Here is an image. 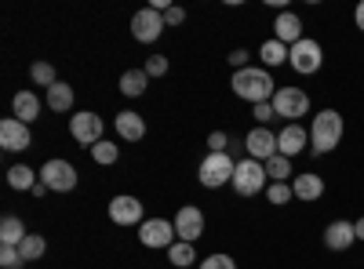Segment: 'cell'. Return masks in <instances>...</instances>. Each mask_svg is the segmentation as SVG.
<instances>
[{"instance_id":"1","label":"cell","mask_w":364,"mask_h":269,"mask_svg":"<svg viewBox=\"0 0 364 269\" xmlns=\"http://www.w3.org/2000/svg\"><path fill=\"white\" fill-rule=\"evenodd\" d=\"M230 87H233V92L245 99V102H252V106H259V102H273V95H277V84H273V77H269L266 66L237 70L233 80H230Z\"/></svg>"},{"instance_id":"2","label":"cell","mask_w":364,"mask_h":269,"mask_svg":"<svg viewBox=\"0 0 364 269\" xmlns=\"http://www.w3.org/2000/svg\"><path fill=\"white\" fill-rule=\"evenodd\" d=\"M310 142H314V153H331L339 142H343V113L339 109H321L314 116V128H310Z\"/></svg>"},{"instance_id":"3","label":"cell","mask_w":364,"mask_h":269,"mask_svg":"<svg viewBox=\"0 0 364 269\" xmlns=\"http://www.w3.org/2000/svg\"><path fill=\"white\" fill-rule=\"evenodd\" d=\"M240 197H259V193H266V186H269V175H266V164H259V160H252V157H245V160H237V171H233V182H230Z\"/></svg>"},{"instance_id":"4","label":"cell","mask_w":364,"mask_h":269,"mask_svg":"<svg viewBox=\"0 0 364 269\" xmlns=\"http://www.w3.org/2000/svg\"><path fill=\"white\" fill-rule=\"evenodd\" d=\"M233 171H237V160L230 153H208L197 168V178H200V186L219 190V186L233 182Z\"/></svg>"},{"instance_id":"5","label":"cell","mask_w":364,"mask_h":269,"mask_svg":"<svg viewBox=\"0 0 364 269\" xmlns=\"http://www.w3.org/2000/svg\"><path fill=\"white\" fill-rule=\"evenodd\" d=\"M273 113L281 116H288V124H299V116H306L310 113V95L302 92V87H277V95H273Z\"/></svg>"},{"instance_id":"6","label":"cell","mask_w":364,"mask_h":269,"mask_svg":"<svg viewBox=\"0 0 364 269\" xmlns=\"http://www.w3.org/2000/svg\"><path fill=\"white\" fill-rule=\"evenodd\" d=\"M41 182L51 190V193H73L77 190V182H80V175H77V168L70 164V160H48L44 168H41Z\"/></svg>"},{"instance_id":"7","label":"cell","mask_w":364,"mask_h":269,"mask_svg":"<svg viewBox=\"0 0 364 269\" xmlns=\"http://www.w3.org/2000/svg\"><path fill=\"white\" fill-rule=\"evenodd\" d=\"M288 62H291L295 73L310 77V73H317V70L324 66V51H321V44H317L314 37H302V40L288 51Z\"/></svg>"},{"instance_id":"8","label":"cell","mask_w":364,"mask_h":269,"mask_svg":"<svg viewBox=\"0 0 364 269\" xmlns=\"http://www.w3.org/2000/svg\"><path fill=\"white\" fill-rule=\"evenodd\" d=\"M102 116L99 113H87V109H80V113H73L70 116V135L80 142V146H95V142H102Z\"/></svg>"},{"instance_id":"9","label":"cell","mask_w":364,"mask_h":269,"mask_svg":"<svg viewBox=\"0 0 364 269\" xmlns=\"http://www.w3.org/2000/svg\"><path fill=\"white\" fill-rule=\"evenodd\" d=\"M175 236H178L175 233V222H168V219H146L139 226V241L146 248H171Z\"/></svg>"},{"instance_id":"10","label":"cell","mask_w":364,"mask_h":269,"mask_svg":"<svg viewBox=\"0 0 364 269\" xmlns=\"http://www.w3.org/2000/svg\"><path fill=\"white\" fill-rule=\"evenodd\" d=\"M142 207L146 204H139V197H113L109 200V222L113 226H142L146 219H142Z\"/></svg>"},{"instance_id":"11","label":"cell","mask_w":364,"mask_h":269,"mask_svg":"<svg viewBox=\"0 0 364 269\" xmlns=\"http://www.w3.org/2000/svg\"><path fill=\"white\" fill-rule=\"evenodd\" d=\"M245 149H248V157L266 164L269 157H277V135H273L269 128H252L245 135Z\"/></svg>"},{"instance_id":"12","label":"cell","mask_w":364,"mask_h":269,"mask_svg":"<svg viewBox=\"0 0 364 269\" xmlns=\"http://www.w3.org/2000/svg\"><path fill=\"white\" fill-rule=\"evenodd\" d=\"M161 29H164V15H161V11H154V8L135 11V18H132V33H135L139 44H154V40L161 37Z\"/></svg>"},{"instance_id":"13","label":"cell","mask_w":364,"mask_h":269,"mask_svg":"<svg viewBox=\"0 0 364 269\" xmlns=\"http://www.w3.org/2000/svg\"><path fill=\"white\" fill-rule=\"evenodd\" d=\"M175 233H178V241H186V244H197L200 241V233H204V212L200 207H178V215H175Z\"/></svg>"},{"instance_id":"14","label":"cell","mask_w":364,"mask_h":269,"mask_svg":"<svg viewBox=\"0 0 364 269\" xmlns=\"http://www.w3.org/2000/svg\"><path fill=\"white\" fill-rule=\"evenodd\" d=\"M0 146H4L8 153H18V149H29V146H33V135H29V124H22L18 116H8V121H0Z\"/></svg>"},{"instance_id":"15","label":"cell","mask_w":364,"mask_h":269,"mask_svg":"<svg viewBox=\"0 0 364 269\" xmlns=\"http://www.w3.org/2000/svg\"><path fill=\"white\" fill-rule=\"evenodd\" d=\"M306 142H310V131L302 124H284V131L277 135V153L291 160V157H299L302 149H306Z\"/></svg>"},{"instance_id":"16","label":"cell","mask_w":364,"mask_h":269,"mask_svg":"<svg viewBox=\"0 0 364 269\" xmlns=\"http://www.w3.org/2000/svg\"><path fill=\"white\" fill-rule=\"evenodd\" d=\"M324 244H328L331 251H350V248L357 244V229H353V222H346V219L328 222V229H324Z\"/></svg>"},{"instance_id":"17","label":"cell","mask_w":364,"mask_h":269,"mask_svg":"<svg viewBox=\"0 0 364 269\" xmlns=\"http://www.w3.org/2000/svg\"><path fill=\"white\" fill-rule=\"evenodd\" d=\"M273 40L295 48V44L302 40V18H299L295 11H281L277 22H273Z\"/></svg>"},{"instance_id":"18","label":"cell","mask_w":364,"mask_h":269,"mask_svg":"<svg viewBox=\"0 0 364 269\" xmlns=\"http://www.w3.org/2000/svg\"><path fill=\"white\" fill-rule=\"evenodd\" d=\"M113 128H117V135L124 138V142H142L146 138V121L139 113H132V109H124V113H117V121H113Z\"/></svg>"},{"instance_id":"19","label":"cell","mask_w":364,"mask_h":269,"mask_svg":"<svg viewBox=\"0 0 364 269\" xmlns=\"http://www.w3.org/2000/svg\"><path fill=\"white\" fill-rule=\"evenodd\" d=\"M291 190H295V197L299 200H306V204H314V200H321L324 197V178L321 175H295L291 178Z\"/></svg>"},{"instance_id":"20","label":"cell","mask_w":364,"mask_h":269,"mask_svg":"<svg viewBox=\"0 0 364 269\" xmlns=\"http://www.w3.org/2000/svg\"><path fill=\"white\" fill-rule=\"evenodd\" d=\"M26 226L18 215H4V222H0V248H18L26 241Z\"/></svg>"},{"instance_id":"21","label":"cell","mask_w":364,"mask_h":269,"mask_svg":"<svg viewBox=\"0 0 364 269\" xmlns=\"http://www.w3.org/2000/svg\"><path fill=\"white\" fill-rule=\"evenodd\" d=\"M11 106H15V116H18L22 124H33L37 116H41V99L33 92H18Z\"/></svg>"},{"instance_id":"22","label":"cell","mask_w":364,"mask_h":269,"mask_svg":"<svg viewBox=\"0 0 364 269\" xmlns=\"http://www.w3.org/2000/svg\"><path fill=\"white\" fill-rule=\"evenodd\" d=\"M44 102H48L55 113H70V109H73V87L63 84V80L51 84V87H48V95H44Z\"/></svg>"},{"instance_id":"23","label":"cell","mask_w":364,"mask_h":269,"mask_svg":"<svg viewBox=\"0 0 364 269\" xmlns=\"http://www.w3.org/2000/svg\"><path fill=\"white\" fill-rule=\"evenodd\" d=\"M288 44H281V40H266L262 48H259V58H262V66L266 70H273V66H284L288 62Z\"/></svg>"},{"instance_id":"24","label":"cell","mask_w":364,"mask_h":269,"mask_svg":"<svg viewBox=\"0 0 364 269\" xmlns=\"http://www.w3.org/2000/svg\"><path fill=\"white\" fill-rule=\"evenodd\" d=\"M146 84H149V73L146 70H128L124 77H120V92H124L128 99H139L146 92Z\"/></svg>"},{"instance_id":"25","label":"cell","mask_w":364,"mask_h":269,"mask_svg":"<svg viewBox=\"0 0 364 269\" xmlns=\"http://www.w3.org/2000/svg\"><path fill=\"white\" fill-rule=\"evenodd\" d=\"M8 186H11V190H29V193H33V186H37V171H33V168H26V164H15V168L8 171Z\"/></svg>"},{"instance_id":"26","label":"cell","mask_w":364,"mask_h":269,"mask_svg":"<svg viewBox=\"0 0 364 269\" xmlns=\"http://www.w3.org/2000/svg\"><path fill=\"white\" fill-rule=\"evenodd\" d=\"M266 175H269V182H288V178H291V160L288 157H269L266 160Z\"/></svg>"},{"instance_id":"27","label":"cell","mask_w":364,"mask_h":269,"mask_svg":"<svg viewBox=\"0 0 364 269\" xmlns=\"http://www.w3.org/2000/svg\"><path fill=\"white\" fill-rule=\"evenodd\" d=\"M168 258H171V265H178V269H186V265L197 262V258H193V244H186V241H175V244L168 248Z\"/></svg>"},{"instance_id":"28","label":"cell","mask_w":364,"mask_h":269,"mask_svg":"<svg viewBox=\"0 0 364 269\" xmlns=\"http://www.w3.org/2000/svg\"><path fill=\"white\" fill-rule=\"evenodd\" d=\"M44 248H48V244H44V236H37V233H29L26 241L18 244V251H22V262H37V258L44 255Z\"/></svg>"},{"instance_id":"29","label":"cell","mask_w":364,"mask_h":269,"mask_svg":"<svg viewBox=\"0 0 364 269\" xmlns=\"http://www.w3.org/2000/svg\"><path fill=\"white\" fill-rule=\"evenodd\" d=\"M91 157H95V164H102V168H109V164H117V157H120V149L113 146V142H95L91 146Z\"/></svg>"},{"instance_id":"30","label":"cell","mask_w":364,"mask_h":269,"mask_svg":"<svg viewBox=\"0 0 364 269\" xmlns=\"http://www.w3.org/2000/svg\"><path fill=\"white\" fill-rule=\"evenodd\" d=\"M291 197H295L291 182H269V186H266V200H269V204H277V207H284Z\"/></svg>"},{"instance_id":"31","label":"cell","mask_w":364,"mask_h":269,"mask_svg":"<svg viewBox=\"0 0 364 269\" xmlns=\"http://www.w3.org/2000/svg\"><path fill=\"white\" fill-rule=\"evenodd\" d=\"M29 77H33V84H41V87L58 84V77H55V66H51V62H33V66H29Z\"/></svg>"},{"instance_id":"32","label":"cell","mask_w":364,"mask_h":269,"mask_svg":"<svg viewBox=\"0 0 364 269\" xmlns=\"http://www.w3.org/2000/svg\"><path fill=\"white\" fill-rule=\"evenodd\" d=\"M142 70H146L149 77H164V73H168V55H149Z\"/></svg>"},{"instance_id":"33","label":"cell","mask_w":364,"mask_h":269,"mask_svg":"<svg viewBox=\"0 0 364 269\" xmlns=\"http://www.w3.org/2000/svg\"><path fill=\"white\" fill-rule=\"evenodd\" d=\"M208 153H230V135L226 131H211L208 135Z\"/></svg>"},{"instance_id":"34","label":"cell","mask_w":364,"mask_h":269,"mask_svg":"<svg viewBox=\"0 0 364 269\" xmlns=\"http://www.w3.org/2000/svg\"><path fill=\"white\" fill-rule=\"evenodd\" d=\"M0 265H4V269L26 265V262H22V251H18V248H0Z\"/></svg>"},{"instance_id":"35","label":"cell","mask_w":364,"mask_h":269,"mask_svg":"<svg viewBox=\"0 0 364 269\" xmlns=\"http://www.w3.org/2000/svg\"><path fill=\"white\" fill-rule=\"evenodd\" d=\"M200 269H237V262H233L230 255H208V258L200 262Z\"/></svg>"},{"instance_id":"36","label":"cell","mask_w":364,"mask_h":269,"mask_svg":"<svg viewBox=\"0 0 364 269\" xmlns=\"http://www.w3.org/2000/svg\"><path fill=\"white\" fill-rule=\"evenodd\" d=\"M252 116L259 121V128H266V124H269V121H273V116H277V113H273V102H259Z\"/></svg>"},{"instance_id":"37","label":"cell","mask_w":364,"mask_h":269,"mask_svg":"<svg viewBox=\"0 0 364 269\" xmlns=\"http://www.w3.org/2000/svg\"><path fill=\"white\" fill-rule=\"evenodd\" d=\"M182 22H186V11H182V8H175V4H171V8L164 11V26H182Z\"/></svg>"},{"instance_id":"38","label":"cell","mask_w":364,"mask_h":269,"mask_svg":"<svg viewBox=\"0 0 364 269\" xmlns=\"http://www.w3.org/2000/svg\"><path fill=\"white\" fill-rule=\"evenodd\" d=\"M248 58H252V55H248L245 48H237V51L230 55V66H233V70H248Z\"/></svg>"},{"instance_id":"39","label":"cell","mask_w":364,"mask_h":269,"mask_svg":"<svg viewBox=\"0 0 364 269\" xmlns=\"http://www.w3.org/2000/svg\"><path fill=\"white\" fill-rule=\"evenodd\" d=\"M353 22H357V29L364 33V0H360V4H357V11H353Z\"/></svg>"},{"instance_id":"40","label":"cell","mask_w":364,"mask_h":269,"mask_svg":"<svg viewBox=\"0 0 364 269\" xmlns=\"http://www.w3.org/2000/svg\"><path fill=\"white\" fill-rule=\"evenodd\" d=\"M353 229H357V241H364V219H357V222H353Z\"/></svg>"}]
</instances>
